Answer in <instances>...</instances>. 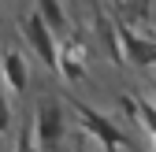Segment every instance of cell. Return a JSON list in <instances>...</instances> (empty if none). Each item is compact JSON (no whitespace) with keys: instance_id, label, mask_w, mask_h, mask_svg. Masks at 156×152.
Segmentation results:
<instances>
[{"instance_id":"cell-7","label":"cell","mask_w":156,"mask_h":152,"mask_svg":"<svg viewBox=\"0 0 156 152\" xmlns=\"http://www.w3.org/2000/svg\"><path fill=\"white\" fill-rule=\"evenodd\" d=\"M4 78H0V134H8L11 130V104H8V97H4Z\"/></svg>"},{"instance_id":"cell-5","label":"cell","mask_w":156,"mask_h":152,"mask_svg":"<svg viewBox=\"0 0 156 152\" xmlns=\"http://www.w3.org/2000/svg\"><path fill=\"white\" fill-rule=\"evenodd\" d=\"M34 11L45 19V26H48L56 37L67 33V11L60 8V0H34Z\"/></svg>"},{"instance_id":"cell-3","label":"cell","mask_w":156,"mask_h":152,"mask_svg":"<svg viewBox=\"0 0 156 152\" xmlns=\"http://www.w3.org/2000/svg\"><path fill=\"white\" fill-rule=\"evenodd\" d=\"M74 111L82 115V126L89 130V134H93L97 141H101V145H108V152H123V148H126V134H123V130L115 126L108 115L93 111V108H89V104H82V100L74 104Z\"/></svg>"},{"instance_id":"cell-2","label":"cell","mask_w":156,"mask_h":152,"mask_svg":"<svg viewBox=\"0 0 156 152\" xmlns=\"http://www.w3.org/2000/svg\"><path fill=\"white\" fill-rule=\"evenodd\" d=\"M23 37H26L30 52H34L48 71H60V37L45 26V19L37 15V11L23 15Z\"/></svg>"},{"instance_id":"cell-4","label":"cell","mask_w":156,"mask_h":152,"mask_svg":"<svg viewBox=\"0 0 156 152\" xmlns=\"http://www.w3.org/2000/svg\"><path fill=\"white\" fill-rule=\"evenodd\" d=\"M0 78H4V85L15 93V97H26L30 93V63H26V56L15 45L0 48Z\"/></svg>"},{"instance_id":"cell-6","label":"cell","mask_w":156,"mask_h":152,"mask_svg":"<svg viewBox=\"0 0 156 152\" xmlns=\"http://www.w3.org/2000/svg\"><path fill=\"white\" fill-rule=\"evenodd\" d=\"M126 108H134V111H138V119L149 126V134L156 137V108H152L149 100H141V97H138V100H126Z\"/></svg>"},{"instance_id":"cell-1","label":"cell","mask_w":156,"mask_h":152,"mask_svg":"<svg viewBox=\"0 0 156 152\" xmlns=\"http://www.w3.org/2000/svg\"><path fill=\"white\" fill-rule=\"evenodd\" d=\"M63 104L56 97H41L34 104V137L41 145V152H56L63 141Z\"/></svg>"}]
</instances>
